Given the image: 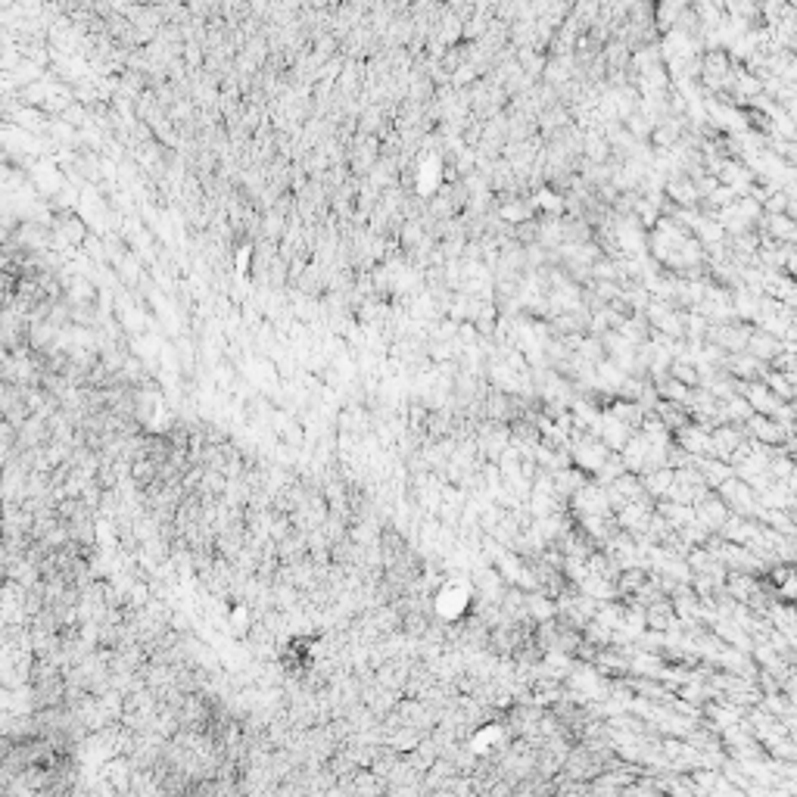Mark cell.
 Instances as JSON below:
<instances>
[{"label":"cell","mask_w":797,"mask_h":797,"mask_svg":"<svg viewBox=\"0 0 797 797\" xmlns=\"http://www.w3.org/2000/svg\"><path fill=\"white\" fill-rule=\"evenodd\" d=\"M666 196L673 200V205H679V209H695V205H701L704 200H701L698 193V184L691 181V175H682V171H673V178L664 184Z\"/></svg>","instance_id":"6da1fadb"},{"label":"cell","mask_w":797,"mask_h":797,"mask_svg":"<svg viewBox=\"0 0 797 797\" xmlns=\"http://www.w3.org/2000/svg\"><path fill=\"white\" fill-rule=\"evenodd\" d=\"M782 349H785L782 340L773 337L769 330H751V340H748V349H744V352L753 355L757 362H763V365H766V362L773 365L776 358L782 355Z\"/></svg>","instance_id":"7a4b0ae2"},{"label":"cell","mask_w":797,"mask_h":797,"mask_svg":"<svg viewBox=\"0 0 797 797\" xmlns=\"http://www.w3.org/2000/svg\"><path fill=\"white\" fill-rule=\"evenodd\" d=\"M769 234H773L776 240H794V237H797L794 218H788V215H773V218H769Z\"/></svg>","instance_id":"3957f363"}]
</instances>
